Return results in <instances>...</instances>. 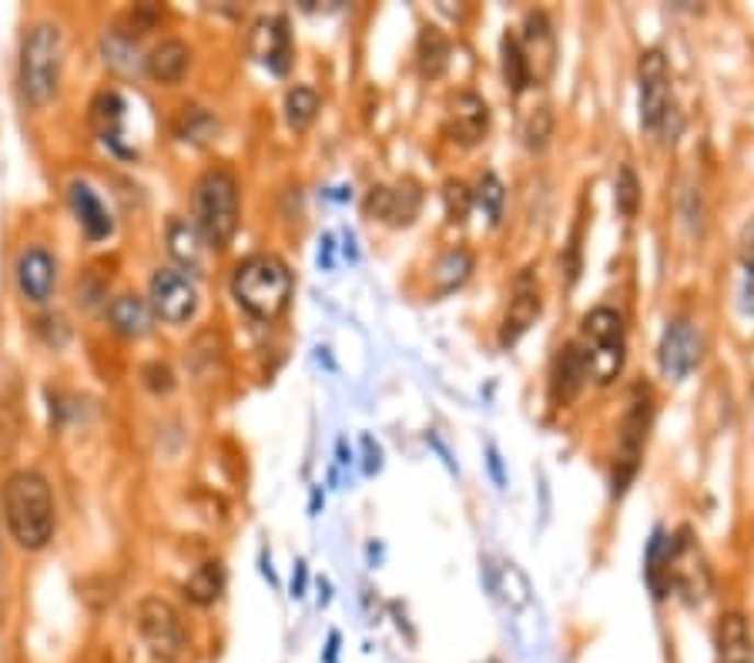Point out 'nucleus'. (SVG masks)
Masks as SVG:
<instances>
[{
  "label": "nucleus",
  "instance_id": "nucleus-16",
  "mask_svg": "<svg viewBox=\"0 0 754 663\" xmlns=\"http://www.w3.org/2000/svg\"><path fill=\"white\" fill-rule=\"evenodd\" d=\"M18 288L27 301H34V306H44V301L54 295V285H57V262L50 252L44 249H24L21 259H18Z\"/></svg>",
  "mask_w": 754,
  "mask_h": 663
},
{
  "label": "nucleus",
  "instance_id": "nucleus-2",
  "mask_svg": "<svg viewBox=\"0 0 754 663\" xmlns=\"http://www.w3.org/2000/svg\"><path fill=\"white\" fill-rule=\"evenodd\" d=\"M231 295L249 316L272 322L293 298V272L278 255H252L231 275Z\"/></svg>",
  "mask_w": 754,
  "mask_h": 663
},
{
  "label": "nucleus",
  "instance_id": "nucleus-20",
  "mask_svg": "<svg viewBox=\"0 0 754 663\" xmlns=\"http://www.w3.org/2000/svg\"><path fill=\"white\" fill-rule=\"evenodd\" d=\"M591 379L587 373V358L580 342H567L557 355V366H553V396L557 402H570L576 399V392L584 389V382Z\"/></svg>",
  "mask_w": 754,
  "mask_h": 663
},
{
  "label": "nucleus",
  "instance_id": "nucleus-27",
  "mask_svg": "<svg viewBox=\"0 0 754 663\" xmlns=\"http://www.w3.org/2000/svg\"><path fill=\"white\" fill-rule=\"evenodd\" d=\"M319 107H322L319 94L312 88H306V84H296L293 91L285 94V121H288V128H293V132H306L312 121L319 117Z\"/></svg>",
  "mask_w": 754,
  "mask_h": 663
},
{
  "label": "nucleus",
  "instance_id": "nucleus-35",
  "mask_svg": "<svg viewBox=\"0 0 754 663\" xmlns=\"http://www.w3.org/2000/svg\"><path fill=\"white\" fill-rule=\"evenodd\" d=\"M141 379L151 392H171L175 389V373H171L164 362H148V366L141 369Z\"/></svg>",
  "mask_w": 754,
  "mask_h": 663
},
{
  "label": "nucleus",
  "instance_id": "nucleus-1",
  "mask_svg": "<svg viewBox=\"0 0 754 663\" xmlns=\"http://www.w3.org/2000/svg\"><path fill=\"white\" fill-rule=\"evenodd\" d=\"M4 523L21 550L37 553L54 536V496L47 479L34 469H18L4 482Z\"/></svg>",
  "mask_w": 754,
  "mask_h": 663
},
{
  "label": "nucleus",
  "instance_id": "nucleus-28",
  "mask_svg": "<svg viewBox=\"0 0 754 663\" xmlns=\"http://www.w3.org/2000/svg\"><path fill=\"white\" fill-rule=\"evenodd\" d=\"M493 590L503 596V603H510L513 610H524L530 603V580L524 576L516 563H503L493 576Z\"/></svg>",
  "mask_w": 754,
  "mask_h": 663
},
{
  "label": "nucleus",
  "instance_id": "nucleus-15",
  "mask_svg": "<svg viewBox=\"0 0 754 663\" xmlns=\"http://www.w3.org/2000/svg\"><path fill=\"white\" fill-rule=\"evenodd\" d=\"M249 47L272 75H285L293 65V34H288L285 18H262L252 27Z\"/></svg>",
  "mask_w": 754,
  "mask_h": 663
},
{
  "label": "nucleus",
  "instance_id": "nucleus-33",
  "mask_svg": "<svg viewBox=\"0 0 754 663\" xmlns=\"http://www.w3.org/2000/svg\"><path fill=\"white\" fill-rule=\"evenodd\" d=\"M443 198H446V215L453 225L459 221H467L470 208H473V192L462 185V181H446V188H443Z\"/></svg>",
  "mask_w": 754,
  "mask_h": 663
},
{
  "label": "nucleus",
  "instance_id": "nucleus-17",
  "mask_svg": "<svg viewBox=\"0 0 754 663\" xmlns=\"http://www.w3.org/2000/svg\"><path fill=\"white\" fill-rule=\"evenodd\" d=\"M188 65H192V47L179 37H168L161 44L151 47V54L145 57V68H148V78L155 84H179L185 75H188Z\"/></svg>",
  "mask_w": 754,
  "mask_h": 663
},
{
  "label": "nucleus",
  "instance_id": "nucleus-30",
  "mask_svg": "<svg viewBox=\"0 0 754 663\" xmlns=\"http://www.w3.org/2000/svg\"><path fill=\"white\" fill-rule=\"evenodd\" d=\"M550 135H553V111L547 104H540L524 117V145L530 151H544Z\"/></svg>",
  "mask_w": 754,
  "mask_h": 663
},
{
  "label": "nucleus",
  "instance_id": "nucleus-5",
  "mask_svg": "<svg viewBox=\"0 0 754 663\" xmlns=\"http://www.w3.org/2000/svg\"><path fill=\"white\" fill-rule=\"evenodd\" d=\"M580 348L587 358V373L597 386H610L627 355V339H624V319L614 309H594L584 316L580 325Z\"/></svg>",
  "mask_w": 754,
  "mask_h": 663
},
{
  "label": "nucleus",
  "instance_id": "nucleus-29",
  "mask_svg": "<svg viewBox=\"0 0 754 663\" xmlns=\"http://www.w3.org/2000/svg\"><path fill=\"white\" fill-rule=\"evenodd\" d=\"M500 50H503V81H506L510 94H519V91L530 84V71H527L524 50H519V37L506 31Z\"/></svg>",
  "mask_w": 754,
  "mask_h": 663
},
{
  "label": "nucleus",
  "instance_id": "nucleus-24",
  "mask_svg": "<svg viewBox=\"0 0 754 663\" xmlns=\"http://www.w3.org/2000/svg\"><path fill=\"white\" fill-rule=\"evenodd\" d=\"M449 41L439 27H423L416 41V65L423 78H439L449 65Z\"/></svg>",
  "mask_w": 754,
  "mask_h": 663
},
{
  "label": "nucleus",
  "instance_id": "nucleus-11",
  "mask_svg": "<svg viewBox=\"0 0 754 663\" xmlns=\"http://www.w3.org/2000/svg\"><path fill=\"white\" fill-rule=\"evenodd\" d=\"M519 50H524L530 84H544L557 68V34L544 11H530L524 18V34H519Z\"/></svg>",
  "mask_w": 754,
  "mask_h": 663
},
{
  "label": "nucleus",
  "instance_id": "nucleus-34",
  "mask_svg": "<svg viewBox=\"0 0 754 663\" xmlns=\"http://www.w3.org/2000/svg\"><path fill=\"white\" fill-rule=\"evenodd\" d=\"M212 132V117L202 107H185L182 121H179V138L182 141H205V135Z\"/></svg>",
  "mask_w": 754,
  "mask_h": 663
},
{
  "label": "nucleus",
  "instance_id": "nucleus-4",
  "mask_svg": "<svg viewBox=\"0 0 754 663\" xmlns=\"http://www.w3.org/2000/svg\"><path fill=\"white\" fill-rule=\"evenodd\" d=\"M65 37L57 24H34L21 47V94L31 107H47L61 88Z\"/></svg>",
  "mask_w": 754,
  "mask_h": 663
},
{
  "label": "nucleus",
  "instance_id": "nucleus-18",
  "mask_svg": "<svg viewBox=\"0 0 754 663\" xmlns=\"http://www.w3.org/2000/svg\"><path fill=\"white\" fill-rule=\"evenodd\" d=\"M68 202L78 215V225L84 228V235L91 241H101L114 231V221L104 208V202L98 198V192L88 185V181H71V188H68Z\"/></svg>",
  "mask_w": 754,
  "mask_h": 663
},
{
  "label": "nucleus",
  "instance_id": "nucleus-25",
  "mask_svg": "<svg viewBox=\"0 0 754 663\" xmlns=\"http://www.w3.org/2000/svg\"><path fill=\"white\" fill-rule=\"evenodd\" d=\"M473 272V255L467 249H449L443 252V259L433 265V282H436V295H449L456 292L462 282L470 278Z\"/></svg>",
  "mask_w": 754,
  "mask_h": 663
},
{
  "label": "nucleus",
  "instance_id": "nucleus-31",
  "mask_svg": "<svg viewBox=\"0 0 754 663\" xmlns=\"http://www.w3.org/2000/svg\"><path fill=\"white\" fill-rule=\"evenodd\" d=\"M614 202H617V208H620L624 218H633L637 208H641V181H637V174H633L630 164H624V168L617 171Z\"/></svg>",
  "mask_w": 754,
  "mask_h": 663
},
{
  "label": "nucleus",
  "instance_id": "nucleus-13",
  "mask_svg": "<svg viewBox=\"0 0 754 663\" xmlns=\"http://www.w3.org/2000/svg\"><path fill=\"white\" fill-rule=\"evenodd\" d=\"M540 285L530 272H524L516 278L513 285V298H510V309L503 316V325H500V342L503 345H516L519 339H524L530 332V325L540 319Z\"/></svg>",
  "mask_w": 754,
  "mask_h": 663
},
{
  "label": "nucleus",
  "instance_id": "nucleus-7",
  "mask_svg": "<svg viewBox=\"0 0 754 663\" xmlns=\"http://www.w3.org/2000/svg\"><path fill=\"white\" fill-rule=\"evenodd\" d=\"M654 419V405H651V389L637 386L627 412L620 419V436H617V469H614V496H620L627 490V482L637 472V462H641L644 443H648V430Z\"/></svg>",
  "mask_w": 754,
  "mask_h": 663
},
{
  "label": "nucleus",
  "instance_id": "nucleus-19",
  "mask_svg": "<svg viewBox=\"0 0 754 663\" xmlns=\"http://www.w3.org/2000/svg\"><path fill=\"white\" fill-rule=\"evenodd\" d=\"M107 322L111 329L125 335V339H145L151 332V322H155V312L145 298L138 295H118L107 306Z\"/></svg>",
  "mask_w": 754,
  "mask_h": 663
},
{
  "label": "nucleus",
  "instance_id": "nucleus-36",
  "mask_svg": "<svg viewBox=\"0 0 754 663\" xmlns=\"http://www.w3.org/2000/svg\"><path fill=\"white\" fill-rule=\"evenodd\" d=\"M158 24V11L155 8H148V4H138V8H132L128 11V37H141V34H148L151 27Z\"/></svg>",
  "mask_w": 754,
  "mask_h": 663
},
{
  "label": "nucleus",
  "instance_id": "nucleus-21",
  "mask_svg": "<svg viewBox=\"0 0 754 663\" xmlns=\"http://www.w3.org/2000/svg\"><path fill=\"white\" fill-rule=\"evenodd\" d=\"M168 252L182 268L202 272V265H205V238L198 235L195 225H188L182 218H171L168 221Z\"/></svg>",
  "mask_w": 754,
  "mask_h": 663
},
{
  "label": "nucleus",
  "instance_id": "nucleus-23",
  "mask_svg": "<svg viewBox=\"0 0 754 663\" xmlns=\"http://www.w3.org/2000/svg\"><path fill=\"white\" fill-rule=\"evenodd\" d=\"M91 128L104 141H118L122 135V121H125V101L118 91H98L91 101Z\"/></svg>",
  "mask_w": 754,
  "mask_h": 663
},
{
  "label": "nucleus",
  "instance_id": "nucleus-9",
  "mask_svg": "<svg viewBox=\"0 0 754 663\" xmlns=\"http://www.w3.org/2000/svg\"><path fill=\"white\" fill-rule=\"evenodd\" d=\"M148 306L168 325H185L198 312V288L179 268H158L148 285Z\"/></svg>",
  "mask_w": 754,
  "mask_h": 663
},
{
  "label": "nucleus",
  "instance_id": "nucleus-26",
  "mask_svg": "<svg viewBox=\"0 0 754 663\" xmlns=\"http://www.w3.org/2000/svg\"><path fill=\"white\" fill-rule=\"evenodd\" d=\"M221 590H225V570H221V563H215V560L202 563V567L185 580V596L195 603V607H212V603L221 596Z\"/></svg>",
  "mask_w": 754,
  "mask_h": 663
},
{
  "label": "nucleus",
  "instance_id": "nucleus-6",
  "mask_svg": "<svg viewBox=\"0 0 754 663\" xmlns=\"http://www.w3.org/2000/svg\"><path fill=\"white\" fill-rule=\"evenodd\" d=\"M138 633L148 647V653L158 663H179L188 650V633L182 624V614L161 596H145L135 610Z\"/></svg>",
  "mask_w": 754,
  "mask_h": 663
},
{
  "label": "nucleus",
  "instance_id": "nucleus-32",
  "mask_svg": "<svg viewBox=\"0 0 754 663\" xmlns=\"http://www.w3.org/2000/svg\"><path fill=\"white\" fill-rule=\"evenodd\" d=\"M477 202H480V208L487 212L490 225H496V221L503 218L506 192H503V185H500L496 174H483V178H480V185H477Z\"/></svg>",
  "mask_w": 754,
  "mask_h": 663
},
{
  "label": "nucleus",
  "instance_id": "nucleus-12",
  "mask_svg": "<svg viewBox=\"0 0 754 663\" xmlns=\"http://www.w3.org/2000/svg\"><path fill=\"white\" fill-rule=\"evenodd\" d=\"M698 362H701V332L684 319L671 322L661 339V373L681 382L694 373Z\"/></svg>",
  "mask_w": 754,
  "mask_h": 663
},
{
  "label": "nucleus",
  "instance_id": "nucleus-10",
  "mask_svg": "<svg viewBox=\"0 0 754 663\" xmlns=\"http://www.w3.org/2000/svg\"><path fill=\"white\" fill-rule=\"evenodd\" d=\"M423 205V192L416 181H399V185H379L366 195V215L379 218L389 228L413 225Z\"/></svg>",
  "mask_w": 754,
  "mask_h": 663
},
{
  "label": "nucleus",
  "instance_id": "nucleus-3",
  "mask_svg": "<svg viewBox=\"0 0 754 663\" xmlns=\"http://www.w3.org/2000/svg\"><path fill=\"white\" fill-rule=\"evenodd\" d=\"M195 228L205 238V245L225 249L239 231V178L228 168H208L195 181L192 195Z\"/></svg>",
  "mask_w": 754,
  "mask_h": 663
},
{
  "label": "nucleus",
  "instance_id": "nucleus-14",
  "mask_svg": "<svg viewBox=\"0 0 754 663\" xmlns=\"http://www.w3.org/2000/svg\"><path fill=\"white\" fill-rule=\"evenodd\" d=\"M490 132V107L480 94L473 91H459L449 101V135L456 145L473 148L487 138Z\"/></svg>",
  "mask_w": 754,
  "mask_h": 663
},
{
  "label": "nucleus",
  "instance_id": "nucleus-37",
  "mask_svg": "<svg viewBox=\"0 0 754 663\" xmlns=\"http://www.w3.org/2000/svg\"><path fill=\"white\" fill-rule=\"evenodd\" d=\"M738 255H741V265L754 275V215L744 221L741 228V238H738Z\"/></svg>",
  "mask_w": 754,
  "mask_h": 663
},
{
  "label": "nucleus",
  "instance_id": "nucleus-22",
  "mask_svg": "<svg viewBox=\"0 0 754 663\" xmlns=\"http://www.w3.org/2000/svg\"><path fill=\"white\" fill-rule=\"evenodd\" d=\"M718 663H754L751 633L741 614H724L718 624Z\"/></svg>",
  "mask_w": 754,
  "mask_h": 663
},
{
  "label": "nucleus",
  "instance_id": "nucleus-8",
  "mask_svg": "<svg viewBox=\"0 0 754 663\" xmlns=\"http://www.w3.org/2000/svg\"><path fill=\"white\" fill-rule=\"evenodd\" d=\"M637 81H641V128L664 132L674 114L667 57L661 50H644L641 65H637Z\"/></svg>",
  "mask_w": 754,
  "mask_h": 663
}]
</instances>
